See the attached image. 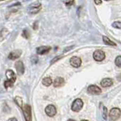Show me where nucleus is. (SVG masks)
I'll list each match as a JSON object with an SVG mask.
<instances>
[{"instance_id": "obj_1", "label": "nucleus", "mask_w": 121, "mask_h": 121, "mask_svg": "<svg viewBox=\"0 0 121 121\" xmlns=\"http://www.w3.org/2000/svg\"><path fill=\"white\" fill-rule=\"evenodd\" d=\"M121 116V110L119 108H112L111 110H110V113H109V117H110V119L111 120H117Z\"/></svg>"}, {"instance_id": "obj_2", "label": "nucleus", "mask_w": 121, "mask_h": 121, "mask_svg": "<svg viewBox=\"0 0 121 121\" xmlns=\"http://www.w3.org/2000/svg\"><path fill=\"white\" fill-rule=\"evenodd\" d=\"M22 110H23V113L24 116H25V121H31V109H30V107L28 104H25L22 107Z\"/></svg>"}, {"instance_id": "obj_3", "label": "nucleus", "mask_w": 121, "mask_h": 121, "mask_svg": "<svg viewBox=\"0 0 121 121\" xmlns=\"http://www.w3.org/2000/svg\"><path fill=\"white\" fill-rule=\"evenodd\" d=\"M82 107H83V101H82V99L77 98L73 101V103H72V110L75 112H78L82 108Z\"/></svg>"}, {"instance_id": "obj_4", "label": "nucleus", "mask_w": 121, "mask_h": 121, "mask_svg": "<svg viewBox=\"0 0 121 121\" xmlns=\"http://www.w3.org/2000/svg\"><path fill=\"white\" fill-rule=\"evenodd\" d=\"M41 9V5L40 3L37 2H34L33 4H31L28 8V12L30 14H36L37 12H40V10Z\"/></svg>"}, {"instance_id": "obj_5", "label": "nucleus", "mask_w": 121, "mask_h": 121, "mask_svg": "<svg viewBox=\"0 0 121 121\" xmlns=\"http://www.w3.org/2000/svg\"><path fill=\"white\" fill-rule=\"evenodd\" d=\"M93 57L96 60V61H102L105 59V53L102 50H96L94 52V54H93Z\"/></svg>"}, {"instance_id": "obj_6", "label": "nucleus", "mask_w": 121, "mask_h": 121, "mask_svg": "<svg viewBox=\"0 0 121 121\" xmlns=\"http://www.w3.org/2000/svg\"><path fill=\"white\" fill-rule=\"evenodd\" d=\"M88 92L91 95H100L101 93V89L97 85H91L88 86Z\"/></svg>"}, {"instance_id": "obj_7", "label": "nucleus", "mask_w": 121, "mask_h": 121, "mask_svg": "<svg viewBox=\"0 0 121 121\" xmlns=\"http://www.w3.org/2000/svg\"><path fill=\"white\" fill-rule=\"evenodd\" d=\"M45 112L49 117H53L56 115V109L55 108V106L53 104L48 105L46 109H45Z\"/></svg>"}, {"instance_id": "obj_8", "label": "nucleus", "mask_w": 121, "mask_h": 121, "mask_svg": "<svg viewBox=\"0 0 121 121\" xmlns=\"http://www.w3.org/2000/svg\"><path fill=\"white\" fill-rule=\"evenodd\" d=\"M15 66L16 69L17 73L18 75H22L25 72V66H24V64L22 61H18L16 62L15 64Z\"/></svg>"}, {"instance_id": "obj_9", "label": "nucleus", "mask_w": 121, "mask_h": 121, "mask_svg": "<svg viewBox=\"0 0 121 121\" xmlns=\"http://www.w3.org/2000/svg\"><path fill=\"white\" fill-rule=\"evenodd\" d=\"M70 64L75 68H78L82 64V60L78 56H72L70 59Z\"/></svg>"}, {"instance_id": "obj_10", "label": "nucleus", "mask_w": 121, "mask_h": 121, "mask_svg": "<svg viewBox=\"0 0 121 121\" xmlns=\"http://www.w3.org/2000/svg\"><path fill=\"white\" fill-rule=\"evenodd\" d=\"M22 53V51L21 50H14L12 51V53H10V54L9 55V58L10 60H16L21 56V55Z\"/></svg>"}, {"instance_id": "obj_11", "label": "nucleus", "mask_w": 121, "mask_h": 121, "mask_svg": "<svg viewBox=\"0 0 121 121\" xmlns=\"http://www.w3.org/2000/svg\"><path fill=\"white\" fill-rule=\"evenodd\" d=\"M51 50L50 47H46V46H42L40 47L37 48V53L39 55H44L47 53L48 52Z\"/></svg>"}, {"instance_id": "obj_12", "label": "nucleus", "mask_w": 121, "mask_h": 121, "mask_svg": "<svg viewBox=\"0 0 121 121\" xmlns=\"http://www.w3.org/2000/svg\"><path fill=\"white\" fill-rule=\"evenodd\" d=\"M5 74H6V77H7V78L9 79V80L12 81L13 82H15L16 81V75H15V73L12 70L8 69V70L6 71Z\"/></svg>"}, {"instance_id": "obj_13", "label": "nucleus", "mask_w": 121, "mask_h": 121, "mask_svg": "<svg viewBox=\"0 0 121 121\" xmlns=\"http://www.w3.org/2000/svg\"><path fill=\"white\" fill-rule=\"evenodd\" d=\"M101 85L104 88L110 87V86H111L113 85V80L111 78H104L103 80L101 82Z\"/></svg>"}, {"instance_id": "obj_14", "label": "nucleus", "mask_w": 121, "mask_h": 121, "mask_svg": "<svg viewBox=\"0 0 121 121\" xmlns=\"http://www.w3.org/2000/svg\"><path fill=\"white\" fill-rule=\"evenodd\" d=\"M65 84V80L63 78L58 77L54 80L53 82V85L54 87H62Z\"/></svg>"}, {"instance_id": "obj_15", "label": "nucleus", "mask_w": 121, "mask_h": 121, "mask_svg": "<svg viewBox=\"0 0 121 121\" xmlns=\"http://www.w3.org/2000/svg\"><path fill=\"white\" fill-rule=\"evenodd\" d=\"M9 30L6 28H3L0 30V41H2V40H4V38H5L6 36L9 34Z\"/></svg>"}, {"instance_id": "obj_16", "label": "nucleus", "mask_w": 121, "mask_h": 121, "mask_svg": "<svg viewBox=\"0 0 121 121\" xmlns=\"http://www.w3.org/2000/svg\"><path fill=\"white\" fill-rule=\"evenodd\" d=\"M103 41L104 42V43L110 45V46H116V43L114 42H113L112 40H110L108 37L106 36H103Z\"/></svg>"}, {"instance_id": "obj_17", "label": "nucleus", "mask_w": 121, "mask_h": 121, "mask_svg": "<svg viewBox=\"0 0 121 121\" xmlns=\"http://www.w3.org/2000/svg\"><path fill=\"white\" fill-rule=\"evenodd\" d=\"M42 83H43V85H45V86H50L52 84V83H53V81H52L51 78L47 77V78H44L43 79Z\"/></svg>"}, {"instance_id": "obj_18", "label": "nucleus", "mask_w": 121, "mask_h": 121, "mask_svg": "<svg viewBox=\"0 0 121 121\" xmlns=\"http://www.w3.org/2000/svg\"><path fill=\"white\" fill-rule=\"evenodd\" d=\"M15 103L18 104L20 108H22V107H23V101H22V98H20V97H15Z\"/></svg>"}, {"instance_id": "obj_19", "label": "nucleus", "mask_w": 121, "mask_h": 121, "mask_svg": "<svg viewBox=\"0 0 121 121\" xmlns=\"http://www.w3.org/2000/svg\"><path fill=\"white\" fill-rule=\"evenodd\" d=\"M14 85V82L10 81V80H6L5 82H4V86L5 88H12Z\"/></svg>"}, {"instance_id": "obj_20", "label": "nucleus", "mask_w": 121, "mask_h": 121, "mask_svg": "<svg viewBox=\"0 0 121 121\" xmlns=\"http://www.w3.org/2000/svg\"><path fill=\"white\" fill-rule=\"evenodd\" d=\"M115 64L117 66L121 68V56H118L115 60Z\"/></svg>"}, {"instance_id": "obj_21", "label": "nucleus", "mask_w": 121, "mask_h": 121, "mask_svg": "<svg viewBox=\"0 0 121 121\" xmlns=\"http://www.w3.org/2000/svg\"><path fill=\"white\" fill-rule=\"evenodd\" d=\"M112 26L115 28L121 29V22H115L112 24Z\"/></svg>"}, {"instance_id": "obj_22", "label": "nucleus", "mask_w": 121, "mask_h": 121, "mask_svg": "<svg viewBox=\"0 0 121 121\" xmlns=\"http://www.w3.org/2000/svg\"><path fill=\"white\" fill-rule=\"evenodd\" d=\"M74 0H65V5L69 7V6H72V5L74 4Z\"/></svg>"}, {"instance_id": "obj_23", "label": "nucleus", "mask_w": 121, "mask_h": 121, "mask_svg": "<svg viewBox=\"0 0 121 121\" xmlns=\"http://www.w3.org/2000/svg\"><path fill=\"white\" fill-rule=\"evenodd\" d=\"M22 36L24 37H25V38H29V33L27 31V30H23V33H22Z\"/></svg>"}, {"instance_id": "obj_24", "label": "nucleus", "mask_w": 121, "mask_h": 121, "mask_svg": "<svg viewBox=\"0 0 121 121\" xmlns=\"http://www.w3.org/2000/svg\"><path fill=\"white\" fill-rule=\"evenodd\" d=\"M37 61H38V58H37V56H32L31 58V62L33 63H37Z\"/></svg>"}, {"instance_id": "obj_25", "label": "nucleus", "mask_w": 121, "mask_h": 121, "mask_svg": "<svg viewBox=\"0 0 121 121\" xmlns=\"http://www.w3.org/2000/svg\"><path fill=\"white\" fill-rule=\"evenodd\" d=\"M61 57H62V56H57V57H56V58H54L53 60H52V61H51V64H52V63H54L56 61H57L58 60H60V59Z\"/></svg>"}, {"instance_id": "obj_26", "label": "nucleus", "mask_w": 121, "mask_h": 121, "mask_svg": "<svg viewBox=\"0 0 121 121\" xmlns=\"http://www.w3.org/2000/svg\"><path fill=\"white\" fill-rule=\"evenodd\" d=\"M106 113H107V108L104 107V119L107 118V114H106Z\"/></svg>"}, {"instance_id": "obj_27", "label": "nucleus", "mask_w": 121, "mask_h": 121, "mask_svg": "<svg viewBox=\"0 0 121 121\" xmlns=\"http://www.w3.org/2000/svg\"><path fill=\"white\" fill-rule=\"evenodd\" d=\"M95 2L96 5H101L102 3V1L101 0H95Z\"/></svg>"}, {"instance_id": "obj_28", "label": "nucleus", "mask_w": 121, "mask_h": 121, "mask_svg": "<svg viewBox=\"0 0 121 121\" xmlns=\"http://www.w3.org/2000/svg\"><path fill=\"white\" fill-rule=\"evenodd\" d=\"M7 121H18L16 120V118H15V117H12V118H10V119H9Z\"/></svg>"}, {"instance_id": "obj_29", "label": "nucleus", "mask_w": 121, "mask_h": 121, "mask_svg": "<svg viewBox=\"0 0 121 121\" xmlns=\"http://www.w3.org/2000/svg\"><path fill=\"white\" fill-rule=\"evenodd\" d=\"M37 23H38L37 22H35V27H34V29H35V30H37V25H38V24H37Z\"/></svg>"}, {"instance_id": "obj_30", "label": "nucleus", "mask_w": 121, "mask_h": 121, "mask_svg": "<svg viewBox=\"0 0 121 121\" xmlns=\"http://www.w3.org/2000/svg\"><path fill=\"white\" fill-rule=\"evenodd\" d=\"M67 121H75L74 120H67Z\"/></svg>"}, {"instance_id": "obj_31", "label": "nucleus", "mask_w": 121, "mask_h": 121, "mask_svg": "<svg viewBox=\"0 0 121 121\" xmlns=\"http://www.w3.org/2000/svg\"><path fill=\"white\" fill-rule=\"evenodd\" d=\"M81 121H88V120H81Z\"/></svg>"}, {"instance_id": "obj_32", "label": "nucleus", "mask_w": 121, "mask_h": 121, "mask_svg": "<svg viewBox=\"0 0 121 121\" xmlns=\"http://www.w3.org/2000/svg\"><path fill=\"white\" fill-rule=\"evenodd\" d=\"M105 1H109V0H105Z\"/></svg>"}, {"instance_id": "obj_33", "label": "nucleus", "mask_w": 121, "mask_h": 121, "mask_svg": "<svg viewBox=\"0 0 121 121\" xmlns=\"http://www.w3.org/2000/svg\"><path fill=\"white\" fill-rule=\"evenodd\" d=\"M0 1H3V0H0Z\"/></svg>"}]
</instances>
